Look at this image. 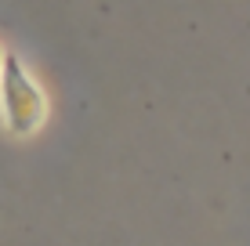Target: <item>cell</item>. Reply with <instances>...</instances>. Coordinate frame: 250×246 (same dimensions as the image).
<instances>
[{"mask_svg":"<svg viewBox=\"0 0 250 246\" xmlns=\"http://www.w3.org/2000/svg\"><path fill=\"white\" fill-rule=\"evenodd\" d=\"M0 101H4V120L15 134H29L44 120V98L15 58L0 62Z\"/></svg>","mask_w":250,"mask_h":246,"instance_id":"6da1fadb","label":"cell"}]
</instances>
